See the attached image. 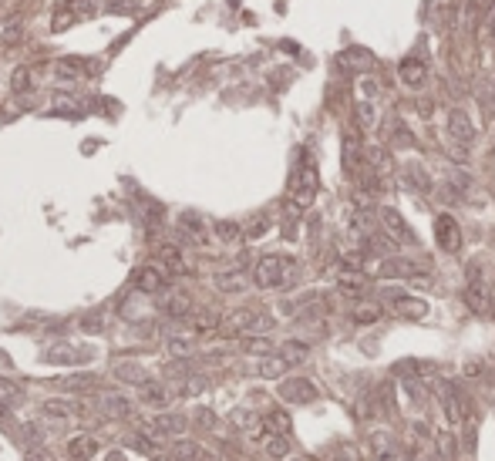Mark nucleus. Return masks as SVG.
I'll list each match as a JSON object with an SVG mask.
<instances>
[{
    "label": "nucleus",
    "mask_w": 495,
    "mask_h": 461,
    "mask_svg": "<svg viewBox=\"0 0 495 461\" xmlns=\"http://www.w3.org/2000/svg\"><path fill=\"white\" fill-rule=\"evenodd\" d=\"M374 121H378L374 108H371L368 102H361V104H357V129H374Z\"/></svg>",
    "instance_id": "46"
},
{
    "label": "nucleus",
    "mask_w": 495,
    "mask_h": 461,
    "mask_svg": "<svg viewBox=\"0 0 495 461\" xmlns=\"http://www.w3.org/2000/svg\"><path fill=\"white\" fill-rule=\"evenodd\" d=\"M246 286H250V280H246V273H243V269L219 273V276H216V290H219V293H243Z\"/></svg>",
    "instance_id": "25"
},
{
    "label": "nucleus",
    "mask_w": 495,
    "mask_h": 461,
    "mask_svg": "<svg viewBox=\"0 0 495 461\" xmlns=\"http://www.w3.org/2000/svg\"><path fill=\"white\" fill-rule=\"evenodd\" d=\"M435 441H438V458H452L455 455V435H448V431H438L435 435Z\"/></svg>",
    "instance_id": "44"
},
{
    "label": "nucleus",
    "mask_w": 495,
    "mask_h": 461,
    "mask_svg": "<svg viewBox=\"0 0 495 461\" xmlns=\"http://www.w3.org/2000/svg\"><path fill=\"white\" fill-rule=\"evenodd\" d=\"M135 286H139V293H162L165 286H169V273L162 266L149 263V266H142L135 273Z\"/></svg>",
    "instance_id": "13"
},
{
    "label": "nucleus",
    "mask_w": 495,
    "mask_h": 461,
    "mask_svg": "<svg viewBox=\"0 0 495 461\" xmlns=\"http://www.w3.org/2000/svg\"><path fill=\"white\" fill-rule=\"evenodd\" d=\"M448 141H455L462 148H472V141H475V125H472V118L462 108L448 112Z\"/></svg>",
    "instance_id": "10"
},
{
    "label": "nucleus",
    "mask_w": 495,
    "mask_h": 461,
    "mask_svg": "<svg viewBox=\"0 0 495 461\" xmlns=\"http://www.w3.org/2000/svg\"><path fill=\"white\" fill-rule=\"evenodd\" d=\"M31 85H34V75H31V67H14L11 88L17 91V94H24V91H31Z\"/></svg>",
    "instance_id": "41"
},
{
    "label": "nucleus",
    "mask_w": 495,
    "mask_h": 461,
    "mask_svg": "<svg viewBox=\"0 0 495 461\" xmlns=\"http://www.w3.org/2000/svg\"><path fill=\"white\" fill-rule=\"evenodd\" d=\"M293 276H297V263L290 256H277V253L260 256L253 266V286H260V290L287 286V283H293Z\"/></svg>",
    "instance_id": "2"
},
{
    "label": "nucleus",
    "mask_w": 495,
    "mask_h": 461,
    "mask_svg": "<svg viewBox=\"0 0 495 461\" xmlns=\"http://www.w3.org/2000/svg\"><path fill=\"white\" fill-rule=\"evenodd\" d=\"M165 350H169L172 357H186V354H192V333L189 337H169V340H165Z\"/></svg>",
    "instance_id": "42"
},
{
    "label": "nucleus",
    "mask_w": 495,
    "mask_h": 461,
    "mask_svg": "<svg viewBox=\"0 0 495 461\" xmlns=\"http://www.w3.org/2000/svg\"><path fill=\"white\" fill-rule=\"evenodd\" d=\"M243 350H246V354H273V344H270L267 337H246V340H243Z\"/></svg>",
    "instance_id": "43"
},
{
    "label": "nucleus",
    "mask_w": 495,
    "mask_h": 461,
    "mask_svg": "<svg viewBox=\"0 0 495 461\" xmlns=\"http://www.w3.org/2000/svg\"><path fill=\"white\" fill-rule=\"evenodd\" d=\"M381 317H384L381 303H357V307H354V320L357 323H378Z\"/></svg>",
    "instance_id": "34"
},
{
    "label": "nucleus",
    "mask_w": 495,
    "mask_h": 461,
    "mask_svg": "<svg viewBox=\"0 0 495 461\" xmlns=\"http://www.w3.org/2000/svg\"><path fill=\"white\" fill-rule=\"evenodd\" d=\"M337 67L354 71V75H368L371 67H374V54L364 51V48H347V51L337 54Z\"/></svg>",
    "instance_id": "14"
},
{
    "label": "nucleus",
    "mask_w": 495,
    "mask_h": 461,
    "mask_svg": "<svg viewBox=\"0 0 495 461\" xmlns=\"http://www.w3.org/2000/svg\"><path fill=\"white\" fill-rule=\"evenodd\" d=\"M102 411L108 418H128V414L135 411V404H132V397L115 391V394H102Z\"/></svg>",
    "instance_id": "20"
},
{
    "label": "nucleus",
    "mask_w": 495,
    "mask_h": 461,
    "mask_svg": "<svg viewBox=\"0 0 495 461\" xmlns=\"http://www.w3.org/2000/svg\"><path fill=\"white\" fill-rule=\"evenodd\" d=\"M267 455L270 458H277V461H283L287 455H290V438L287 435H270L267 438Z\"/></svg>",
    "instance_id": "35"
},
{
    "label": "nucleus",
    "mask_w": 495,
    "mask_h": 461,
    "mask_svg": "<svg viewBox=\"0 0 495 461\" xmlns=\"http://www.w3.org/2000/svg\"><path fill=\"white\" fill-rule=\"evenodd\" d=\"M219 330V317L216 313H192V337H209V333H216Z\"/></svg>",
    "instance_id": "29"
},
{
    "label": "nucleus",
    "mask_w": 495,
    "mask_h": 461,
    "mask_svg": "<svg viewBox=\"0 0 495 461\" xmlns=\"http://www.w3.org/2000/svg\"><path fill=\"white\" fill-rule=\"evenodd\" d=\"M139 397L145 401V404H152V408H165V404H169V391H165V384L149 381V377L139 384Z\"/></svg>",
    "instance_id": "22"
},
{
    "label": "nucleus",
    "mask_w": 495,
    "mask_h": 461,
    "mask_svg": "<svg viewBox=\"0 0 495 461\" xmlns=\"http://www.w3.org/2000/svg\"><path fill=\"white\" fill-rule=\"evenodd\" d=\"M162 313L165 317H172V320H186V317H192V300L189 296H182V293H172L162 303Z\"/></svg>",
    "instance_id": "26"
},
{
    "label": "nucleus",
    "mask_w": 495,
    "mask_h": 461,
    "mask_svg": "<svg viewBox=\"0 0 495 461\" xmlns=\"http://www.w3.org/2000/svg\"><path fill=\"white\" fill-rule=\"evenodd\" d=\"M21 397H24L21 384H14L11 377H0V408H11V404H17Z\"/></svg>",
    "instance_id": "33"
},
{
    "label": "nucleus",
    "mask_w": 495,
    "mask_h": 461,
    "mask_svg": "<svg viewBox=\"0 0 495 461\" xmlns=\"http://www.w3.org/2000/svg\"><path fill=\"white\" fill-rule=\"evenodd\" d=\"M364 166H368L374 175H388V172L394 168V162H391V155L384 152V148L371 145V148H364Z\"/></svg>",
    "instance_id": "23"
},
{
    "label": "nucleus",
    "mask_w": 495,
    "mask_h": 461,
    "mask_svg": "<svg viewBox=\"0 0 495 461\" xmlns=\"http://www.w3.org/2000/svg\"><path fill=\"white\" fill-rule=\"evenodd\" d=\"M418 112L428 118V115H432V102H418Z\"/></svg>",
    "instance_id": "50"
},
{
    "label": "nucleus",
    "mask_w": 495,
    "mask_h": 461,
    "mask_svg": "<svg viewBox=\"0 0 495 461\" xmlns=\"http://www.w3.org/2000/svg\"><path fill=\"white\" fill-rule=\"evenodd\" d=\"M159 259H162L165 273H176V276H186V273H189V263L182 259V249H179V246H172V243L159 246Z\"/></svg>",
    "instance_id": "17"
},
{
    "label": "nucleus",
    "mask_w": 495,
    "mask_h": 461,
    "mask_svg": "<svg viewBox=\"0 0 495 461\" xmlns=\"http://www.w3.org/2000/svg\"><path fill=\"white\" fill-rule=\"evenodd\" d=\"M44 411H48V414H58V418H68V414H75L71 401H48V404H44Z\"/></svg>",
    "instance_id": "48"
},
{
    "label": "nucleus",
    "mask_w": 495,
    "mask_h": 461,
    "mask_svg": "<svg viewBox=\"0 0 495 461\" xmlns=\"http://www.w3.org/2000/svg\"><path fill=\"white\" fill-rule=\"evenodd\" d=\"M145 431H152V438H182L189 431V418L186 414H176V411H162L159 418L145 421Z\"/></svg>",
    "instance_id": "6"
},
{
    "label": "nucleus",
    "mask_w": 495,
    "mask_h": 461,
    "mask_svg": "<svg viewBox=\"0 0 495 461\" xmlns=\"http://www.w3.org/2000/svg\"><path fill=\"white\" fill-rule=\"evenodd\" d=\"M314 195H317V162L310 155H300V166L293 168L290 175V189H287V209L290 216H300L314 205Z\"/></svg>",
    "instance_id": "1"
},
{
    "label": "nucleus",
    "mask_w": 495,
    "mask_h": 461,
    "mask_svg": "<svg viewBox=\"0 0 495 461\" xmlns=\"http://www.w3.org/2000/svg\"><path fill=\"white\" fill-rule=\"evenodd\" d=\"M0 4H4V0H0Z\"/></svg>",
    "instance_id": "55"
},
{
    "label": "nucleus",
    "mask_w": 495,
    "mask_h": 461,
    "mask_svg": "<svg viewBox=\"0 0 495 461\" xmlns=\"http://www.w3.org/2000/svg\"><path fill=\"white\" fill-rule=\"evenodd\" d=\"M159 461H162V458H159ZM165 461H169V458H165Z\"/></svg>",
    "instance_id": "54"
},
{
    "label": "nucleus",
    "mask_w": 495,
    "mask_h": 461,
    "mask_svg": "<svg viewBox=\"0 0 495 461\" xmlns=\"http://www.w3.org/2000/svg\"><path fill=\"white\" fill-rule=\"evenodd\" d=\"M327 461H361V458H357V448H351V445H341V448L330 451Z\"/></svg>",
    "instance_id": "47"
},
{
    "label": "nucleus",
    "mask_w": 495,
    "mask_h": 461,
    "mask_svg": "<svg viewBox=\"0 0 495 461\" xmlns=\"http://www.w3.org/2000/svg\"><path fill=\"white\" fill-rule=\"evenodd\" d=\"M337 286H341V293H347V296H361L364 293V286H368V280H364L361 273H347V269H341Z\"/></svg>",
    "instance_id": "30"
},
{
    "label": "nucleus",
    "mask_w": 495,
    "mask_h": 461,
    "mask_svg": "<svg viewBox=\"0 0 495 461\" xmlns=\"http://www.w3.org/2000/svg\"><path fill=\"white\" fill-rule=\"evenodd\" d=\"M341 166L344 172L357 179V172L364 168V141H361V129H347L341 141Z\"/></svg>",
    "instance_id": "5"
},
{
    "label": "nucleus",
    "mask_w": 495,
    "mask_h": 461,
    "mask_svg": "<svg viewBox=\"0 0 495 461\" xmlns=\"http://www.w3.org/2000/svg\"><path fill=\"white\" fill-rule=\"evenodd\" d=\"M435 239H438V249L445 253H458L462 249V226L452 212H438L435 216Z\"/></svg>",
    "instance_id": "7"
},
{
    "label": "nucleus",
    "mask_w": 495,
    "mask_h": 461,
    "mask_svg": "<svg viewBox=\"0 0 495 461\" xmlns=\"http://www.w3.org/2000/svg\"><path fill=\"white\" fill-rule=\"evenodd\" d=\"M391 145L394 148H415V135L405 129V121H394L391 125Z\"/></svg>",
    "instance_id": "40"
},
{
    "label": "nucleus",
    "mask_w": 495,
    "mask_h": 461,
    "mask_svg": "<svg viewBox=\"0 0 495 461\" xmlns=\"http://www.w3.org/2000/svg\"><path fill=\"white\" fill-rule=\"evenodd\" d=\"M394 317L401 320H425L428 317V303L418 300V296H401V293H391V307H388Z\"/></svg>",
    "instance_id": "12"
},
{
    "label": "nucleus",
    "mask_w": 495,
    "mask_h": 461,
    "mask_svg": "<svg viewBox=\"0 0 495 461\" xmlns=\"http://www.w3.org/2000/svg\"><path fill=\"white\" fill-rule=\"evenodd\" d=\"M287 360L283 357H273V354H267V357L260 360V377H267V381H277V377H287Z\"/></svg>",
    "instance_id": "31"
},
{
    "label": "nucleus",
    "mask_w": 495,
    "mask_h": 461,
    "mask_svg": "<svg viewBox=\"0 0 495 461\" xmlns=\"http://www.w3.org/2000/svg\"><path fill=\"white\" fill-rule=\"evenodd\" d=\"M21 34H24V17H21V13L4 17V24H0V48H14V44H21Z\"/></svg>",
    "instance_id": "19"
},
{
    "label": "nucleus",
    "mask_w": 495,
    "mask_h": 461,
    "mask_svg": "<svg viewBox=\"0 0 495 461\" xmlns=\"http://www.w3.org/2000/svg\"><path fill=\"white\" fill-rule=\"evenodd\" d=\"M54 71H58V77H64V81H75V77L88 75V61H85V58H61Z\"/></svg>",
    "instance_id": "28"
},
{
    "label": "nucleus",
    "mask_w": 495,
    "mask_h": 461,
    "mask_svg": "<svg viewBox=\"0 0 495 461\" xmlns=\"http://www.w3.org/2000/svg\"><path fill=\"white\" fill-rule=\"evenodd\" d=\"M421 273H428V263H421V259L388 256L381 263V276L388 280H421Z\"/></svg>",
    "instance_id": "9"
},
{
    "label": "nucleus",
    "mask_w": 495,
    "mask_h": 461,
    "mask_svg": "<svg viewBox=\"0 0 495 461\" xmlns=\"http://www.w3.org/2000/svg\"><path fill=\"white\" fill-rule=\"evenodd\" d=\"M267 229H270V219L267 216H256L253 222L243 229V236H246V239H260V236H267Z\"/></svg>",
    "instance_id": "45"
},
{
    "label": "nucleus",
    "mask_w": 495,
    "mask_h": 461,
    "mask_svg": "<svg viewBox=\"0 0 495 461\" xmlns=\"http://www.w3.org/2000/svg\"><path fill=\"white\" fill-rule=\"evenodd\" d=\"M378 94H381V85H378V81H374V77H368V75H361L357 77V98H361V102H374V98H378Z\"/></svg>",
    "instance_id": "37"
},
{
    "label": "nucleus",
    "mask_w": 495,
    "mask_h": 461,
    "mask_svg": "<svg viewBox=\"0 0 495 461\" xmlns=\"http://www.w3.org/2000/svg\"><path fill=\"white\" fill-rule=\"evenodd\" d=\"M108 461H125V458L122 455H108Z\"/></svg>",
    "instance_id": "51"
},
{
    "label": "nucleus",
    "mask_w": 495,
    "mask_h": 461,
    "mask_svg": "<svg viewBox=\"0 0 495 461\" xmlns=\"http://www.w3.org/2000/svg\"><path fill=\"white\" fill-rule=\"evenodd\" d=\"M368 455L374 461H401V445L388 431H374V435H368Z\"/></svg>",
    "instance_id": "11"
},
{
    "label": "nucleus",
    "mask_w": 495,
    "mask_h": 461,
    "mask_svg": "<svg viewBox=\"0 0 495 461\" xmlns=\"http://www.w3.org/2000/svg\"><path fill=\"white\" fill-rule=\"evenodd\" d=\"M280 397H283L287 404H314L320 397V391H317V384L307 381V377H283Z\"/></svg>",
    "instance_id": "8"
},
{
    "label": "nucleus",
    "mask_w": 495,
    "mask_h": 461,
    "mask_svg": "<svg viewBox=\"0 0 495 461\" xmlns=\"http://www.w3.org/2000/svg\"><path fill=\"white\" fill-rule=\"evenodd\" d=\"M71 4H78V0H71Z\"/></svg>",
    "instance_id": "53"
},
{
    "label": "nucleus",
    "mask_w": 495,
    "mask_h": 461,
    "mask_svg": "<svg viewBox=\"0 0 495 461\" xmlns=\"http://www.w3.org/2000/svg\"><path fill=\"white\" fill-rule=\"evenodd\" d=\"M442 408L448 424H465L472 418V401L462 391V384H455V381H445L442 384Z\"/></svg>",
    "instance_id": "3"
},
{
    "label": "nucleus",
    "mask_w": 495,
    "mask_h": 461,
    "mask_svg": "<svg viewBox=\"0 0 495 461\" xmlns=\"http://www.w3.org/2000/svg\"><path fill=\"white\" fill-rule=\"evenodd\" d=\"M290 461H304V458H290Z\"/></svg>",
    "instance_id": "52"
},
{
    "label": "nucleus",
    "mask_w": 495,
    "mask_h": 461,
    "mask_svg": "<svg viewBox=\"0 0 495 461\" xmlns=\"http://www.w3.org/2000/svg\"><path fill=\"white\" fill-rule=\"evenodd\" d=\"M482 371H485L482 360H469V364H465V377H479Z\"/></svg>",
    "instance_id": "49"
},
{
    "label": "nucleus",
    "mask_w": 495,
    "mask_h": 461,
    "mask_svg": "<svg viewBox=\"0 0 495 461\" xmlns=\"http://www.w3.org/2000/svg\"><path fill=\"white\" fill-rule=\"evenodd\" d=\"M95 451H98V438H91V435H78L68 441V455L75 461H88Z\"/></svg>",
    "instance_id": "24"
},
{
    "label": "nucleus",
    "mask_w": 495,
    "mask_h": 461,
    "mask_svg": "<svg viewBox=\"0 0 495 461\" xmlns=\"http://www.w3.org/2000/svg\"><path fill=\"white\" fill-rule=\"evenodd\" d=\"M199 455H203V451H199V445H192V441H182V438H179L176 445H172V461H196Z\"/></svg>",
    "instance_id": "39"
},
{
    "label": "nucleus",
    "mask_w": 495,
    "mask_h": 461,
    "mask_svg": "<svg viewBox=\"0 0 495 461\" xmlns=\"http://www.w3.org/2000/svg\"><path fill=\"white\" fill-rule=\"evenodd\" d=\"M465 303H469L472 313H489L492 310V296H489V290L479 280H472L469 290H465Z\"/></svg>",
    "instance_id": "18"
},
{
    "label": "nucleus",
    "mask_w": 495,
    "mask_h": 461,
    "mask_svg": "<svg viewBox=\"0 0 495 461\" xmlns=\"http://www.w3.org/2000/svg\"><path fill=\"white\" fill-rule=\"evenodd\" d=\"M425 438H428V424L425 421H411L405 431V451L411 458H418L421 448H425Z\"/></svg>",
    "instance_id": "21"
},
{
    "label": "nucleus",
    "mask_w": 495,
    "mask_h": 461,
    "mask_svg": "<svg viewBox=\"0 0 495 461\" xmlns=\"http://www.w3.org/2000/svg\"><path fill=\"white\" fill-rule=\"evenodd\" d=\"M361 418H384V414H391V401H388V391L384 387H374L368 394L361 397Z\"/></svg>",
    "instance_id": "15"
},
{
    "label": "nucleus",
    "mask_w": 495,
    "mask_h": 461,
    "mask_svg": "<svg viewBox=\"0 0 495 461\" xmlns=\"http://www.w3.org/2000/svg\"><path fill=\"white\" fill-rule=\"evenodd\" d=\"M398 77L405 81L408 88H421V85L428 81V67H425V61H418V58H405V61L398 65Z\"/></svg>",
    "instance_id": "16"
},
{
    "label": "nucleus",
    "mask_w": 495,
    "mask_h": 461,
    "mask_svg": "<svg viewBox=\"0 0 495 461\" xmlns=\"http://www.w3.org/2000/svg\"><path fill=\"white\" fill-rule=\"evenodd\" d=\"M213 229H216V236L223 239V243H240V239H243V226H240V222H229V219H223V222H216Z\"/></svg>",
    "instance_id": "36"
},
{
    "label": "nucleus",
    "mask_w": 495,
    "mask_h": 461,
    "mask_svg": "<svg viewBox=\"0 0 495 461\" xmlns=\"http://www.w3.org/2000/svg\"><path fill=\"white\" fill-rule=\"evenodd\" d=\"M179 229H182V236H186L189 243H196V246L206 243V226H203V219H199V216L186 212V216L179 219Z\"/></svg>",
    "instance_id": "27"
},
{
    "label": "nucleus",
    "mask_w": 495,
    "mask_h": 461,
    "mask_svg": "<svg viewBox=\"0 0 495 461\" xmlns=\"http://www.w3.org/2000/svg\"><path fill=\"white\" fill-rule=\"evenodd\" d=\"M307 354H310V347L300 344V340H287V344L280 347V357L287 360V364H304Z\"/></svg>",
    "instance_id": "32"
},
{
    "label": "nucleus",
    "mask_w": 495,
    "mask_h": 461,
    "mask_svg": "<svg viewBox=\"0 0 495 461\" xmlns=\"http://www.w3.org/2000/svg\"><path fill=\"white\" fill-rule=\"evenodd\" d=\"M405 175H408V182L415 185V189H421V192H432L435 185H432V179H428V172L421 166H408L405 168Z\"/></svg>",
    "instance_id": "38"
},
{
    "label": "nucleus",
    "mask_w": 495,
    "mask_h": 461,
    "mask_svg": "<svg viewBox=\"0 0 495 461\" xmlns=\"http://www.w3.org/2000/svg\"><path fill=\"white\" fill-rule=\"evenodd\" d=\"M381 229H384V239L394 246H415V232H411V226L405 222V216L398 212V209H391V205H384L381 212Z\"/></svg>",
    "instance_id": "4"
}]
</instances>
